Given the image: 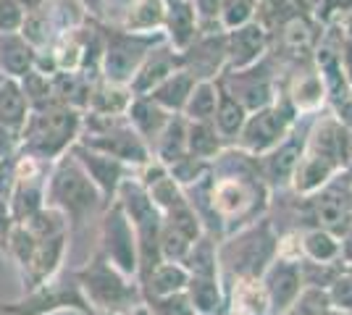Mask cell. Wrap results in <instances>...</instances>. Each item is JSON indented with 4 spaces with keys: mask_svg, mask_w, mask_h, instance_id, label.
<instances>
[{
    "mask_svg": "<svg viewBox=\"0 0 352 315\" xmlns=\"http://www.w3.org/2000/svg\"><path fill=\"white\" fill-rule=\"evenodd\" d=\"M82 116L85 110L72 108L60 100L43 108H30L19 135V150L37 161L53 163L76 142V137L82 132Z\"/></svg>",
    "mask_w": 352,
    "mask_h": 315,
    "instance_id": "1",
    "label": "cell"
},
{
    "mask_svg": "<svg viewBox=\"0 0 352 315\" xmlns=\"http://www.w3.org/2000/svg\"><path fill=\"white\" fill-rule=\"evenodd\" d=\"M45 205L60 210L69 221V234L76 231L95 210L105 208L100 189L92 184L85 168L76 163L72 152L66 150L50 163L45 181Z\"/></svg>",
    "mask_w": 352,
    "mask_h": 315,
    "instance_id": "2",
    "label": "cell"
},
{
    "mask_svg": "<svg viewBox=\"0 0 352 315\" xmlns=\"http://www.w3.org/2000/svg\"><path fill=\"white\" fill-rule=\"evenodd\" d=\"M74 279L95 315L126 313V310L145 305L140 284H132V279L121 273L100 250L95 253L92 260L85 263V268L74 270Z\"/></svg>",
    "mask_w": 352,
    "mask_h": 315,
    "instance_id": "3",
    "label": "cell"
},
{
    "mask_svg": "<svg viewBox=\"0 0 352 315\" xmlns=\"http://www.w3.org/2000/svg\"><path fill=\"white\" fill-rule=\"evenodd\" d=\"M166 40L163 32H129L121 27H103V63L100 76L116 84H129L147 53Z\"/></svg>",
    "mask_w": 352,
    "mask_h": 315,
    "instance_id": "4",
    "label": "cell"
},
{
    "mask_svg": "<svg viewBox=\"0 0 352 315\" xmlns=\"http://www.w3.org/2000/svg\"><path fill=\"white\" fill-rule=\"evenodd\" d=\"M60 310H76L82 315H95L85 300L82 289L72 273H56L53 279H47L45 284L34 286L30 292H24V297L11 305H3L0 315H53Z\"/></svg>",
    "mask_w": 352,
    "mask_h": 315,
    "instance_id": "5",
    "label": "cell"
},
{
    "mask_svg": "<svg viewBox=\"0 0 352 315\" xmlns=\"http://www.w3.org/2000/svg\"><path fill=\"white\" fill-rule=\"evenodd\" d=\"M294 124V105L289 100H274L258 110L248 113L239 132V145L248 152H268L289 135Z\"/></svg>",
    "mask_w": 352,
    "mask_h": 315,
    "instance_id": "6",
    "label": "cell"
},
{
    "mask_svg": "<svg viewBox=\"0 0 352 315\" xmlns=\"http://www.w3.org/2000/svg\"><path fill=\"white\" fill-rule=\"evenodd\" d=\"M100 253L129 279L137 276V270H140L137 237H134V229L126 213L121 210L116 200L111 205H105L103 224H100Z\"/></svg>",
    "mask_w": 352,
    "mask_h": 315,
    "instance_id": "7",
    "label": "cell"
},
{
    "mask_svg": "<svg viewBox=\"0 0 352 315\" xmlns=\"http://www.w3.org/2000/svg\"><path fill=\"white\" fill-rule=\"evenodd\" d=\"M226 66V32H197V37L182 50V69L197 82L216 79Z\"/></svg>",
    "mask_w": 352,
    "mask_h": 315,
    "instance_id": "8",
    "label": "cell"
},
{
    "mask_svg": "<svg viewBox=\"0 0 352 315\" xmlns=\"http://www.w3.org/2000/svg\"><path fill=\"white\" fill-rule=\"evenodd\" d=\"M69 152L76 158V163L85 168V174L92 179V184L100 189L105 205L113 202L118 184L126 176H132V165L121 163V161H116V158H111V155H105L100 150H92L87 145H82V142H74Z\"/></svg>",
    "mask_w": 352,
    "mask_h": 315,
    "instance_id": "9",
    "label": "cell"
},
{
    "mask_svg": "<svg viewBox=\"0 0 352 315\" xmlns=\"http://www.w3.org/2000/svg\"><path fill=\"white\" fill-rule=\"evenodd\" d=\"M66 247H69V231L47 237V240H37L32 244L30 255L19 263L24 292L45 284L47 279H53L58 273L63 266V257H66Z\"/></svg>",
    "mask_w": 352,
    "mask_h": 315,
    "instance_id": "10",
    "label": "cell"
},
{
    "mask_svg": "<svg viewBox=\"0 0 352 315\" xmlns=\"http://www.w3.org/2000/svg\"><path fill=\"white\" fill-rule=\"evenodd\" d=\"M268 43H271V32L255 19L236 27V30H229L226 32V66H223V71H239V69H248L252 63H258L268 53Z\"/></svg>",
    "mask_w": 352,
    "mask_h": 315,
    "instance_id": "11",
    "label": "cell"
},
{
    "mask_svg": "<svg viewBox=\"0 0 352 315\" xmlns=\"http://www.w3.org/2000/svg\"><path fill=\"white\" fill-rule=\"evenodd\" d=\"M263 289L271 302V310L276 313H287L292 307L300 292H302V273L294 260H274L268 268L263 270Z\"/></svg>",
    "mask_w": 352,
    "mask_h": 315,
    "instance_id": "12",
    "label": "cell"
},
{
    "mask_svg": "<svg viewBox=\"0 0 352 315\" xmlns=\"http://www.w3.org/2000/svg\"><path fill=\"white\" fill-rule=\"evenodd\" d=\"M176 69H182V53L163 40L161 45H155L147 53V58L142 60V66L137 69V74L132 76V82L126 87L132 90V95H147L150 90H155L166 76L174 74Z\"/></svg>",
    "mask_w": 352,
    "mask_h": 315,
    "instance_id": "13",
    "label": "cell"
},
{
    "mask_svg": "<svg viewBox=\"0 0 352 315\" xmlns=\"http://www.w3.org/2000/svg\"><path fill=\"white\" fill-rule=\"evenodd\" d=\"M124 116H126V121H129V126H132L134 132L142 137V142L153 150L155 139L161 137L163 126L168 124V119L174 113H168L166 108H161L155 100H150L147 95H134Z\"/></svg>",
    "mask_w": 352,
    "mask_h": 315,
    "instance_id": "14",
    "label": "cell"
},
{
    "mask_svg": "<svg viewBox=\"0 0 352 315\" xmlns=\"http://www.w3.org/2000/svg\"><path fill=\"white\" fill-rule=\"evenodd\" d=\"M197 32H200V21L192 0H166V19H163L166 43L182 53L197 37Z\"/></svg>",
    "mask_w": 352,
    "mask_h": 315,
    "instance_id": "15",
    "label": "cell"
},
{
    "mask_svg": "<svg viewBox=\"0 0 352 315\" xmlns=\"http://www.w3.org/2000/svg\"><path fill=\"white\" fill-rule=\"evenodd\" d=\"M210 205L221 218H234L252 208V189L239 176H221L210 187Z\"/></svg>",
    "mask_w": 352,
    "mask_h": 315,
    "instance_id": "16",
    "label": "cell"
},
{
    "mask_svg": "<svg viewBox=\"0 0 352 315\" xmlns=\"http://www.w3.org/2000/svg\"><path fill=\"white\" fill-rule=\"evenodd\" d=\"M37 50L27 43L21 32H0V71L11 79L21 76L34 69Z\"/></svg>",
    "mask_w": 352,
    "mask_h": 315,
    "instance_id": "17",
    "label": "cell"
},
{
    "mask_svg": "<svg viewBox=\"0 0 352 315\" xmlns=\"http://www.w3.org/2000/svg\"><path fill=\"white\" fill-rule=\"evenodd\" d=\"M142 281V297L153 300V297H166V294H176L184 292L187 281H190V270L184 268V263H174V260H161L147 276L140 279Z\"/></svg>",
    "mask_w": 352,
    "mask_h": 315,
    "instance_id": "18",
    "label": "cell"
},
{
    "mask_svg": "<svg viewBox=\"0 0 352 315\" xmlns=\"http://www.w3.org/2000/svg\"><path fill=\"white\" fill-rule=\"evenodd\" d=\"M132 90L126 84H116L108 79H95L92 82V92H89L87 110L92 113H103V116H124L126 108L132 103Z\"/></svg>",
    "mask_w": 352,
    "mask_h": 315,
    "instance_id": "19",
    "label": "cell"
},
{
    "mask_svg": "<svg viewBox=\"0 0 352 315\" xmlns=\"http://www.w3.org/2000/svg\"><path fill=\"white\" fill-rule=\"evenodd\" d=\"M195 82H197V79H195L190 71L176 69L174 74L166 76L155 90L147 92V97L155 100L161 108H166L168 113H182V110H184V103H187V97H190L192 87H195Z\"/></svg>",
    "mask_w": 352,
    "mask_h": 315,
    "instance_id": "20",
    "label": "cell"
},
{
    "mask_svg": "<svg viewBox=\"0 0 352 315\" xmlns=\"http://www.w3.org/2000/svg\"><path fill=\"white\" fill-rule=\"evenodd\" d=\"M150 152H155V161L163 165H171L174 161L187 155V119L182 113H174L168 119Z\"/></svg>",
    "mask_w": 352,
    "mask_h": 315,
    "instance_id": "21",
    "label": "cell"
},
{
    "mask_svg": "<svg viewBox=\"0 0 352 315\" xmlns=\"http://www.w3.org/2000/svg\"><path fill=\"white\" fill-rule=\"evenodd\" d=\"M27 113H30V103H27V97L21 92L19 79L6 76L3 84H0V124L21 135V126L27 121Z\"/></svg>",
    "mask_w": 352,
    "mask_h": 315,
    "instance_id": "22",
    "label": "cell"
},
{
    "mask_svg": "<svg viewBox=\"0 0 352 315\" xmlns=\"http://www.w3.org/2000/svg\"><path fill=\"white\" fill-rule=\"evenodd\" d=\"M223 139L213 121H187V152L200 161H213L221 155Z\"/></svg>",
    "mask_w": 352,
    "mask_h": 315,
    "instance_id": "23",
    "label": "cell"
},
{
    "mask_svg": "<svg viewBox=\"0 0 352 315\" xmlns=\"http://www.w3.org/2000/svg\"><path fill=\"white\" fill-rule=\"evenodd\" d=\"M245 119H248V108L219 87V105L213 113V126L221 135V139H236L245 126Z\"/></svg>",
    "mask_w": 352,
    "mask_h": 315,
    "instance_id": "24",
    "label": "cell"
},
{
    "mask_svg": "<svg viewBox=\"0 0 352 315\" xmlns=\"http://www.w3.org/2000/svg\"><path fill=\"white\" fill-rule=\"evenodd\" d=\"M216 105H219V84L216 82H195L190 97L184 103L182 116L187 121H213L216 113Z\"/></svg>",
    "mask_w": 352,
    "mask_h": 315,
    "instance_id": "25",
    "label": "cell"
},
{
    "mask_svg": "<svg viewBox=\"0 0 352 315\" xmlns=\"http://www.w3.org/2000/svg\"><path fill=\"white\" fill-rule=\"evenodd\" d=\"M187 297L197 315H216L221 305V292L216 276H190L187 281Z\"/></svg>",
    "mask_w": 352,
    "mask_h": 315,
    "instance_id": "26",
    "label": "cell"
},
{
    "mask_svg": "<svg viewBox=\"0 0 352 315\" xmlns=\"http://www.w3.org/2000/svg\"><path fill=\"white\" fill-rule=\"evenodd\" d=\"M323 79L316 71L308 74H297L292 82V92H289V103L294 105V110H313L323 103Z\"/></svg>",
    "mask_w": 352,
    "mask_h": 315,
    "instance_id": "27",
    "label": "cell"
},
{
    "mask_svg": "<svg viewBox=\"0 0 352 315\" xmlns=\"http://www.w3.org/2000/svg\"><path fill=\"white\" fill-rule=\"evenodd\" d=\"M234 305L242 315H265L271 310V302L258 279H239L234 292Z\"/></svg>",
    "mask_w": 352,
    "mask_h": 315,
    "instance_id": "28",
    "label": "cell"
},
{
    "mask_svg": "<svg viewBox=\"0 0 352 315\" xmlns=\"http://www.w3.org/2000/svg\"><path fill=\"white\" fill-rule=\"evenodd\" d=\"M302 253L313 260V263H331V260H337L342 255V247H339V242L329 234V231H321V229H316V231H308L305 237H302Z\"/></svg>",
    "mask_w": 352,
    "mask_h": 315,
    "instance_id": "29",
    "label": "cell"
},
{
    "mask_svg": "<svg viewBox=\"0 0 352 315\" xmlns=\"http://www.w3.org/2000/svg\"><path fill=\"white\" fill-rule=\"evenodd\" d=\"M255 11H258V0H223L219 14L221 30L229 32L248 24V21L255 19Z\"/></svg>",
    "mask_w": 352,
    "mask_h": 315,
    "instance_id": "30",
    "label": "cell"
},
{
    "mask_svg": "<svg viewBox=\"0 0 352 315\" xmlns=\"http://www.w3.org/2000/svg\"><path fill=\"white\" fill-rule=\"evenodd\" d=\"M24 8L19 0H0V32H19L24 24Z\"/></svg>",
    "mask_w": 352,
    "mask_h": 315,
    "instance_id": "31",
    "label": "cell"
},
{
    "mask_svg": "<svg viewBox=\"0 0 352 315\" xmlns=\"http://www.w3.org/2000/svg\"><path fill=\"white\" fill-rule=\"evenodd\" d=\"M192 5H195V11H197L200 32L208 30V27H216V30H221L219 14H221V5H223V0H192Z\"/></svg>",
    "mask_w": 352,
    "mask_h": 315,
    "instance_id": "32",
    "label": "cell"
},
{
    "mask_svg": "<svg viewBox=\"0 0 352 315\" xmlns=\"http://www.w3.org/2000/svg\"><path fill=\"white\" fill-rule=\"evenodd\" d=\"M19 152V132L0 124V158H14Z\"/></svg>",
    "mask_w": 352,
    "mask_h": 315,
    "instance_id": "33",
    "label": "cell"
},
{
    "mask_svg": "<svg viewBox=\"0 0 352 315\" xmlns=\"http://www.w3.org/2000/svg\"><path fill=\"white\" fill-rule=\"evenodd\" d=\"M14 229V218H11V210H8V200L0 197V247L6 250L8 244V234Z\"/></svg>",
    "mask_w": 352,
    "mask_h": 315,
    "instance_id": "34",
    "label": "cell"
},
{
    "mask_svg": "<svg viewBox=\"0 0 352 315\" xmlns=\"http://www.w3.org/2000/svg\"><path fill=\"white\" fill-rule=\"evenodd\" d=\"M103 3L105 0H82V5L87 8L89 16H95V19H100V11H103Z\"/></svg>",
    "mask_w": 352,
    "mask_h": 315,
    "instance_id": "35",
    "label": "cell"
},
{
    "mask_svg": "<svg viewBox=\"0 0 352 315\" xmlns=\"http://www.w3.org/2000/svg\"><path fill=\"white\" fill-rule=\"evenodd\" d=\"M318 315H352V313H350V310H339V307H337V310H334V307H323Z\"/></svg>",
    "mask_w": 352,
    "mask_h": 315,
    "instance_id": "36",
    "label": "cell"
},
{
    "mask_svg": "<svg viewBox=\"0 0 352 315\" xmlns=\"http://www.w3.org/2000/svg\"><path fill=\"white\" fill-rule=\"evenodd\" d=\"M116 315H150V313H147L145 305H140V307H134V310H126V313H116Z\"/></svg>",
    "mask_w": 352,
    "mask_h": 315,
    "instance_id": "37",
    "label": "cell"
}]
</instances>
